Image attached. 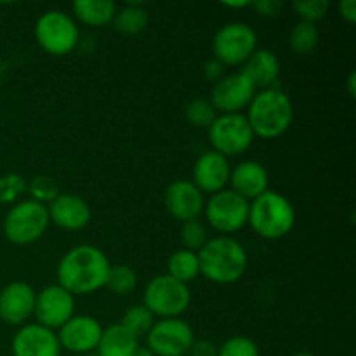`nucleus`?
<instances>
[{"label":"nucleus","mask_w":356,"mask_h":356,"mask_svg":"<svg viewBox=\"0 0 356 356\" xmlns=\"http://www.w3.org/2000/svg\"><path fill=\"white\" fill-rule=\"evenodd\" d=\"M184 115H186V120L190 124H193L195 127H211L212 122L218 117V111L212 106V103L204 97H197V99L190 101L184 108Z\"/></svg>","instance_id":"c85d7f7f"},{"label":"nucleus","mask_w":356,"mask_h":356,"mask_svg":"<svg viewBox=\"0 0 356 356\" xmlns=\"http://www.w3.org/2000/svg\"><path fill=\"white\" fill-rule=\"evenodd\" d=\"M229 174H232V167H229L228 159L211 149V152L202 153L195 162L191 183L202 193L214 195L226 190V184L229 183Z\"/></svg>","instance_id":"a211bd4d"},{"label":"nucleus","mask_w":356,"mask_h":356,"mask_svg":"<svg viewBox=\"0 0 356 356\" xmlns=\"http://www.w3.org/2000/svg\"><path fill=\"white\" fill-rule=\"evenodd\" d=\"M247 222L261 238L280 240L287 236L294 228V205L278 191L268 190L249 205Z\"/></svg>","instance_id":"20e7f679"},{"label":"nucleus","mask_w":356,"mask_h":356,"mask_svg":"<svg viewBox=\"0 0 356 356\" xmlns=\"http://www.w3.org/2000/svg\"><path fill=\"white\" fill-rule=\"evenodd\" d=\"M181 243L184 245V249L191 250V252H197L202 247L207 243V228L204 226V222L193 219V221H186L181 226Z\"/></svg>","instance_id":"c756f323"},{"label":"nucleus","mask_w":356,"mask_h":356,"mask_svg":"<svg viewBox=\"0 0 356 356\" xmlns=\"http://www.w3.org/2000/svg\"><path fill=\"white\" fill-rule=\"evenodd\" d=\"M136 285H138V275L131 266H127V264L110 266L106 285H104V287L110 289V292L117 296H127L134 291Z\"/></svg>","instance_id":"bb28decb"},{"label":"nucleus","mask_w":356,"mask_h":356,"mask_svg":"<svg viewBox=\"0 0 356 356\" xmlns=\"http://www.w3.org/2000/svg\"><path fill=\"white\" fill-rule=\"evenodd\" d=\"M292 356H315L313 353H306V351H302V353H296V355H292Z\"/></svg>","instance_id":"79ce46f5"},{"label":"nucleus","mask_w":356,"mask_h":356,"mask_svg":"<svg viewBox=\"0 0 356 356\" xmlns=\"http://www.w3.org/2000/svg\"><path fill=\"white\" fill-rule=\"evenodd\" d=\"M37 292L26 282H13L0 291V320L9 325H23L35 309Z\"/></svg>","instance_id":"dca6fc26"},{"label":"nucleus","mask_w":356,"mask_h":356,"mask_svg":"<svg viewBox=\"0 0 356 356\" xmlns=\"http://www.w3.org/2000/svg\"><path fill=\"white\" fill-rule=\"evenodd\" d=\"M249 205V200L233 190L218 191L205 202V219L219 233H235L247 225Z\"/></svg>","instance_id":"9d476101"},{"label":"nucleus","mask_w":356,"mask_h":356,"mask_svg":"<svg viewBox=\"0 0 356 356\" xmlns=\"http://www.w3.org/2000/svg\"><path fill=\"white\" fill-rule=\"evenodd\" d=\"M26 190L24 177L19 174H6L0 177V204H10Z\"/></svg>","instance_id":"72a5a7b5"},{"label":"nucleus","mask_w":356,"mask_h":356,"mask_svg":"<svg viewBox=\"0 0 356 356\" xmlns=\"http://www.w3.org/2000/svg\"><path fill=\"white\" fill-rule=\"evenodd\" d=\"M250 7L256 10L257 14L264 17H275L280 14L284 3L280 0H256V2H250Z\"/></svg>","instance_id":"f704fd0d"},{"label":"nucleus","mask_w":356,"mask_h":356,"mask_svg":"<svg viewBox=\"0 0 356 356\" xmlns=\"http://www.w3.org/2000/svg\"><path fill=\"white\" fill-rule=\"evenodd\" d=\"M148 350L155 356H186L195 343V332L181 318H162L146 334Z\"/></svg>","instance_id":"9b49d317"},{"label":"nucleus","mask_w":356,"mask_h":356,"mask_svg":"<svg viewBox=\"0 0 356 356\" xmlns=\"http://www.w3.org/2000/svg\"><path fill=\"white\" fill-rule=\"evenodd\" d=\"M188 356H218V346L212 341H195Z\"/></svg>","instance_id":"c9c22d12"},{"label":"nucleus","mask_w":356,"mask_h":356,"mask_svg":"<svg viewBox=\"0 0 356 356\" xmlns=\"http://www.w3.org/2000/svg\"><path fill=\"white\" fill-rule=\"evenodd\" d=\"M113 26L115 30L120 31L124 35H138L148 28L149 23V14L143 3H134L129 2L127 6L122 7L120 10H117L113 17Z\"/></svg>","instance_id":"b1692460"},{"label":"nucleus","mask_w":356,"mask_h":356,"mask_svg":"<svg viewBox=\"0 0 356 356\" xmlns=\"http://www.w3.org/2000/svg\"><path fill=\"white\" fill-rule=\"evenodd\" d=\"M132 356H155V355H153L152 351L148 350V348H141V346H139L138 350L134 351V355H132Z\"/></svg>","instance_id":"a19ab883"},{"label":"nucleus","mask_w":356,"mask_h":356,"mask_svg":"<svg viewBox=\"0 0 356 356\" xmlns=\"http://www.w3.org/2000/svg\"><path fill=\"white\" fill-rule=\"evenodd\" d=\"M247 120L254 136L263 139H275L287 132L294 120V106L284 90L264 89L256 92L247 108Z\"/></svg>","instance_id":"7ed1b4c3"},{"label":"nucleus","mask_w":356,"mask_h":356,"mask_svg":"<svg viewBox=\"0 0 356 356\" xmlns=\"http://www.w3.org/2000/svg\"><path fill=\"white\" fill-rule=\"evenodd\" d=\"M28 191L31 195V200L40 202V204H51L59 195V188L56 181L49 176H37L31 179Z\"/></svg>","instance_id":"473e14b6"},{"label":"nucleus","mask_w":356,"mask_h":356,"mask_svg":"<svg viewBox=\"0 0 356 356\" xmlns=\"http://www.w3.org/2000/svg\"><path fill=\"white\" fill-rule=\"evenodd\" d=\"M320 42V33L316 24L308 23V21H299L292 26L289 33V45L292 51L299 56L312 54Z\"/></svg>","instance_id":"a878e982"},{"label":"nucleus","mask_w":356,"mask_h":356,"mask_svg":"<svg viewBox=\"0 0 356 356\" xmlns=\"http://www.w3.org/2000/svg\"><path fill=\"white\" fill-rule=\"evenodd\" d=\"M356 75H355V72L353 73H350V76H348V82H346V89H348V92H350V96L351 97H355V94H356Z\"/></svg>","instance_id":"58836bf2"},{"label":"nucleus","mask_w":356,"mask_h":356,"mask_svg":"<svg viewBox=\"0 0 356 356\" xmlns=\"http://www.w3.org/2000/svg\"><path fill=\"white\" fill-rule=\"evenodd\" d=\"M167 275L186 285L193 282L200 275V264H198L197 252H191V250L186 249L176 250L169 257V263H167Z\"/></svg>","instance_id":"393cba45"},{"label":"nucleus","mask_w":356,"mask_h":356,"mask_svg":"<svg viewBox=\"0 0 356 356\" xmlns=\"http://www.w3.org/2000/svg\"><path fill=\"white\" fill-rule=\"evenodd\" d=\"M218 356H261L259 346L245 336H235L226 339L218 348Z\"/></svg>","instance_id":"2f4dec72"},{"label":"nucleus","mask_w":356,"mask_h":356,"mask_svg":"<svg viewBox=\"0 0 356 356\" xmlns=\"http://www.w3.org/2000/svg\"><path fill=\"white\" fill-rule=\"evenodd\" d=\"M90 356H97V355H90Z\"/></svg>","instance_id":"37998d69"},{"label":"nucleus","mask_w":356,"mask_h":356,"mask_svg":"<svg viewBox=\"0 0 356 356\" xmlns=\"http://www.w3.org/2000/svg\"><path fill=\"white\" fill-rule=\"evenodd\" d=\"M101 334H103V327L94 316L73 315L58 330V341L61 350L83 355L96 350Z\"/></svg>","instance_id":"4468645a"},{"label":"nucleus","mask_w":356,"mask_h":356,"mask_svg":"<svg viewBox=\"0 0 356 356\" xmlns=\"http://www.w3.org/2000/svg\"><path fill=\"white\" fill-rule=\"evenodd\" d=\"M225 6L229 9H238V7H249L250 2H225Z\"/></svg>","instance_id":"ea45409f"},{"label":"nucleus","mask_w":356,"mask_h":356,"mask_svg":"<svg viewBox=\"0 0 356 356\" xmlns=\"http://www.w3.org/2000/svg\"><path fill=\"white\" fill-rule=\"evenodd\" d=\"M14 356H61L58 334L38 323L23 325L13 339Z\"/></svg>","instance_id":"f3484780"},{"label":"nucleus","mask_w":356,"mask_h":356,"mask_svg":"<svg viewBox=\"0 0 356 356\" xmlns=\"http://www.w3.org/2000/svg\"><path fill=\"white\" fill-rule=\"evenodd\" d=\"M205 75H207V79L214 80V82H219V80L222 79V65H221V63H218L216 59L209 61L207 63V70H205Z\"/></svg>","instance_id":"4c0bfd02"},{"label":"nucleus","mask_w":356,"mask_h":356,"mask_svg":"<svg viewBox=\"0 0 356 356\" xmlns=\"http://www.w3.org/2000/svg\"><path fill=\"white\" fill-rule=\"evenodd\" d=\"M49 219L58 228L76 232L86 228L92 218L89 204L75 193H59L47 207Z\"/></svg>","instance_id":"6ab92c4d"},{"label":"nucleus","mask_w":356,"mask_h":356,"mask_svg":"<svg viewBox=\"0 0 356 356\" xmlns=\"http://www.w3.org/2000/svg\"><path fill=\"white\" fill-rule=\"evenodd\" d=\"M229 184L235 193L245 200H256L263 193H266L270 186V174L263 163L256 160H247L238 163L229 174Z\"/></svg>","instance_id":"aec40b11"},{"label":"nucleus","mask_w":356,"mask_h":356,"mask_svg":"<svg viewBox=\"0 0 356 356\" xmlns=\"http://www.w3.org/2000/svg\"><path fill=\"white\" fill-rule=\"evenodd\" d=\"M191 302L190 287L169 275L152 278L143 294V306L160 318H179Z\"/></svg>","instance_id":"423d86ee"},{"label":"nucleus","mask_w":356,"mask_h":356,"mask_svg":"<svg viewBox=\"0 0 356 356\" xmlns=\"http://www.w3.org/2000/svg\"><path fill=\"white\" fill-rule=\"evenodd\" d=\"M122 325L127 330H131L136 337L145 336L149 332V329L155 323V316L152 315L148 308H145L143 305L131 306L127 312L124 313V318H122Z\"/></svg>","instance_id":"cd10ccee"},{"label":"nucleus","mask_w":356,"mask_h":356,"mask_svg":"<svg viewBox=\"0 0 356 356\" xmlns=\"http://www.w3.org/2000/svg\"><path fill=\"white\" fill-rule=\"evenodd\" d=\"M110 259L96 245L82 243L70 249L58 264V285L73 296L94 294L106 285Z\"/></svg>","instance_id":"f257e3e1"},{"label":"nucleus","mask_w":356,"mask_h":356,"mask_svg":"<svg viewBox=\"0 0 356 356\" xmlns=\"http://www.w3.org/2000/svg\"><path fill=\"white\" fill-rule=\"evenodd\" d=\"M257 49V33L247 23H228L216 31L212 38L214 59L222 66L243 65Z\"/></svg>","instance_id":"6e6552de"},{"label":"nucleus","mask_w":356,"mask_h":356,"mask_svg":"<svg viewBox=\"0 0 356 356\" xmlns=\"http://www.w3.org/2000/svg\"><path fill=\"white\" fill-rule=\"evenodd\" d=\"M33 315L38 325L59 330L75 315V296L58 284L47 285L37 294Z\"/></svg>","instance_id":"f8f14e48"},{"label":"nucleus","mask_w":356,"mask_h":356,"mask_svg":"<svg viewBox=\"0 0 356 356\" xmlns=\"http://www.w3.org/2000/svg\"><path fill=\"white\" fill-rule=\"evenodd\" d=\"M200 275L209 282L229 285L238 282L249 266V256L238 240L232 236H216L197 252Z\"/></svg>","instance_id":"f03ea898"},{"label":"nucleus","mask_w":356,"mask_h":356,"mask_svg":"<svg viewBox=\"0 0 356 356\" xmlns=\"http://www.w3.org/2000/svg\"><path fill=\"white\" fill-rule=\"evenodd\" d=\"M280 61L277 54L268 49H256L243 63L242 73L254 83L256 89H271L280 76Z\"/></svg>","instance_id":"412c9836"},{"label":"nucleus","mask_w":356,"mask_h":356,"mask_svg":"<svg viewBox=\"0 0 356 356\" xmlns=\"http://www.w3.org/2000/svg\"><path fill=\"white\" fill-rule=\"evenodd\" d=\"M296 14L301 17V21L315 24L316 21L323 19L330 9L329 0H294L292 2Z\"/></svg>","instance_id":"7c9ffc66"},{"label":"nucleus","mask_w":356,"mask_h":356,"mask_svg":"<svg viewBox=\"0 0 356 356\" xmlns=\"http://www.w3.org/2000/svg\"><path fill=\"white\" fill-rule=\"evenodd\" d=\"M337 9H339V14L348 21V23L353 24L356 21V2L355 0H341L337 3Z\"/></svg>","instance_id":"e433bc0d"},{"label":"nucleus","mask_w":356,"mask_h":356,"mask_svg":"<svg viewBox=\"0 0 356 356\" xmlns=\"http://www.w3.org/2000/svg\"><path fill=\"white\" fill-rule=\"evenodd\" d=\"M35 38L47 54L66 56L79 44L80 31L70 14L54 9L38 17L35 24Z\"/></svg>","instance_id":"0eeeda50"},{"label":"nucleus","mask_w":356,"mask_h":356,"mask_svg":"<svg viewBox=\"0 0 356 356\" xmlns=\"http://www.w3.org/2000/svg\"><path fill=\"white\" fill-rule=\"evenodd\" d=\"M254 132L243 113H219L209 127V139L216 153L226 156H238L250 148Z\"/></svg>","instance_id":"1a4fd4ad"},{"label":"nucleus","mask_w":356,"mask_h":356,"mask_svg":"<svg viewBox=\"0 0 356 356\" xmlns=\"http://www.w3.org/2000/svg\"><path fill=\"white\" fill-rule=\"evenodd\" d=\"M72 10L76 19L89 26H106L117 14L118 7L113 0H75Z\"/></svg>","instance_id":"5701e85b"},{"label":"nucleus","mask_w":356,"mask_h":356,"mask_svg":"<svg viewBox=\"0 0 356 356\" xmlns=\"http://www.w3.org/2000/svg\"><path fill=\"white\" fill-rule=\"evenodd\" d=\"M256 92L257 89L254 83L242 72H236L222 76L219 82L214 83L209 101L216 111H221V115L242 113L245 108H249Z\"/></svg>","instance_id":"ddd939ff"},{"label":"nucleus","mask_w":356,"mask_h":356,"mask_svg":"<svg viewBox=\"0 0 356 356\" xmlns=\"http://www.w3.org/2000/svg\"><path fill=\"white\" fill-rule=\"evenodd\" d=\"M138 348L139 337H136L122 323H113L103 329L96 350L97 356H132Z\"/></svg>","instance_id":"4be33fe9"},{"label":"nucleus","mask_w":356,"mask_h":356,"mask_svg":"<svg viewBox=\"0 0 356 356\" xmlns=\"http://www.w3.org/2000/svg\"><path fill=\"white\" fill-rule=\"evenodd\" d=\"M167 212L177 221H193L204 212V193L188 179H177L167 186L163 195Z\"/></svg>","instance_id":"2eb2a0df"},{"label":"nucleus","mask_w":356,"mask_h":356,"mask_svg":"<svg viewBox=\"0 0 356 356\" xmlns=\"http://www.w3.org/2000/svg\"><path fill=\"white\" fill-rule=\"evenodd\" d=\"M49 219L47 205L35 200H23L14 205L3 219V233L14 245H30L44 236L47 232Z\"/></svg>","instance_id":"39448f33"}]
</instances>
